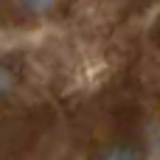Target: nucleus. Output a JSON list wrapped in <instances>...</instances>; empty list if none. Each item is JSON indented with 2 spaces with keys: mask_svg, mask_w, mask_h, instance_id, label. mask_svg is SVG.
Here are the masks:
<instances>
[{
  "mask_svg": "<svg viewBox=\"0 0 160 160\" xmlns=\"http://www.w3.org/2000/svg\"><path fill=\"white\" fill-rule=\"evenodd\" d=\"M28 3H34L37 8H42V6H45V3H51V0H28Z\"/></svg>",
  "mask_w": 160,
  "mask_h": 160,
  "instance_id": "obj_1",
  "label": "nucleus"
}]
</instances>
